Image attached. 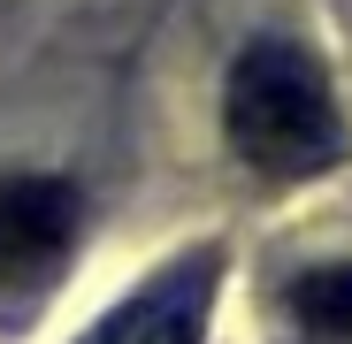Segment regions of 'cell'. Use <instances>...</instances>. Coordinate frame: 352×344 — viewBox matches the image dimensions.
<instances>
[{
	"label": "cell",
	"mask_w": 352,
	"mask_h": 344,
	"mask_svg": "<svg viewBox=\"0 0 352 344\" xmlns=\"http://www.w3.org/2000/svg\"><path fill=\"white\" fill-rule=\"evenodd\" d=\"M222 130L245 168L261 176H322L344 161V115L322 62L291 38H261L230 62L222 84Z\"/></svg>",
	"instance_id": "cell-1"
},
{
	"label": "cell",
	"mask_w": 352,
	"mask_h": 344,
	"mask_svg": "<svg viewBox=\"0 0 352 344\" xmlns=\"http://www.w3.org/2000/svg\"><path fill=\"white\" fill-rule=\"evenodd\" d=\"M214 275H222L214 253H192V260L146 275L85 344H199L207 336V306H214Z\"/></svg>",
	"instance_id": "cell-2"
},
{
	"label": "cell",
	"mask_w": 352,
	"mask_h": 344,
	"mask_svg": "<svg viewBox=\"0 0 352 344\" xmlns=\"http://www.w3.org/2000/svg\"><path fill=\"white\" fill-rule=\"evenodd\" d=\"M77 238V184L62 176H0V275H46L62 268Z\"/></svg>",
	"instance_id": "cell-3"
},
{
	"label": "cell",
	"mask_w": 352,
	"mask_h": 344,
	"mask_svg": "<svg viewBox=\"0 0 352 344\" xmlns=\"http://www.w3.org/2000/svg\"><path fill=\"white\" fill-rule=\"evenodd\" d=\"M291 314L299 329L329 336V344H352V260H322L291 283Z\"/></svg>",
	"instance_id": "cell-4"
}]
</instances>
